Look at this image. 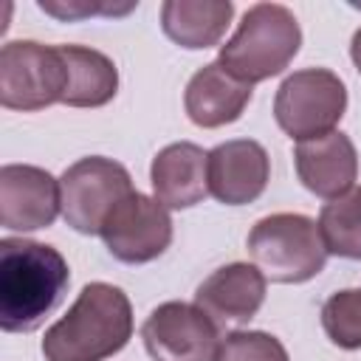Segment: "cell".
<instances>
[{"instance_id":"cell-1","label":"cell","mask_w":361,"mask_h":361,"mask_svg":"<svg viewBox=\"0 0 361 361\" xmlns=\"http://www.w3.org/2000/svg\"><path fill=\"white\" fill-rule=\"evenodd\" d=\"M71 282L65 257L25 237L0 240V327L31 333L62 302Z\"/></svg>"},{"instance_id":"cell-2","label":"cell","mask_w":361,"mask_h":361,"mask_svg":"<svg viewBox=\"0 0 361 361\" xmlns=\"http://www.w3.org/2000/svg\"><path fill=\"white\" fill-rule=\"evenodd\" d=\"M133 336V307L121 288L90 282L68 313L45 330V361H104L124 350Z\"/></svg>"},{"instance_id":"cell-3","label":"cell","mask_w":361,"mask_h":361,"mask_svg":"<svg viewBox=\"0 0 361 361\" xmlns=\"http://www.w3.org/2000/svg\"><path fill=\"white\" fill-rule=\"evenodd\" d=\"M302 45V28L290 8L279 3L251 6L237 31L220 45L217 62L240 82L254 85L282 73Z\"/></svg>"},{"instance_id":"cell-4","label":"cell","mask_w":361,"mask_h":361,"mask_svg":"<svg viewBox=\"0 0 361 361\" xmlns=\"http://www.w3.org/2000/svg\"><path fill=\"white\" fill-rule=\"evenodd\" d=\"M248 254L265 279L282 285L313 279L327 259L319 223L293 212H279L257 220L248 234Z\"/></svg>"},{"instance_id":"cell-5","label":"cell","mask_w":361,"mask_h":361,"mask_svg":"<svg viewBox=\"0 0 361 361\" xmlns=\"http://www.w3.org/2000/svg\"><path fill=\"white\" fill-rule=\"evenodd\" d=\"M68 65L59 45L14 39L0 48V104L8 110H45L65 99Z\"/></svg>"},{"instance_id":"cell-6","label":"cell","mask_w":361,"mask_h":361,"mask_svg":"<svg viewBox=\"0 0 361 361\" xmlns=\"http://www.w3.org/2000/svg\"><path fill=\"white\" fill-rule=\"evenodd\" d=\"M347 110V87L327 68L290 73L274 99V118L296 141L322 138L336 130Z\"/></svg>"},{"instance_id":"cell-7","label":"cell","mask_w":361,"mask_h":361,"mask_svg":"<svg viewBox=\"0 0 361 361\" xmlns=\"http://www.w3.org/2000/svg\"><path fill=\"white\" fill-rule=\"evenodd\" d=\"M133 192L130 172L118 161L102 155L79 158L59 178L62 217L79 234H102L113 209Z\"/></svg>"},{"instance_id":"cell-8","label":"cell","mask_w":361,"mask_h":361,"mask_svg":"<svg viewBox=\"0 0 361 361\" xmlns=\"http://www.w3.org/2000/svg\"><path fill=\"white\" fill-rule=\"evenodd\" d=\"M141 338L152 361H214L220 327L197 305L164 302L147 316Z\"/></svg>"},{"instance_id":"cell-9","label":"cell","mask_w":361,"mask_h":361,"mask_svg":"<svg viewBox=\"0 0 361 361\" xmlns=\"http://www.w3.org/2000/svg\"><path fill=\"white\" fill-rule=\"evenodd\" d=\"M102 240L116 259L127 265H144L169 248L172 217L155 197L133 192L113 209V214L102 226Z\"/></svg>"},{"instance_id":"cell-10","label":"cell","mask_w":361,"mask_h":361,"mask_svg":"<svg viewBox=\"0 0 361 361\" xmlns=\"http://www.w3.org/2000/svg\"><path fill=\"white\" fill-rule=\"evenodd\" d=\"M62 209L59 180L31 164L0 169V226L8 231H37L56 220Z\"/></svg>"},{"instance_id":"cell-11","label":"cell","mask_w":361,"mask_h":361,"mask_svg":"<svg viewBox=\"0 0 361 361\" xmlns=\"http://www.w3.org/2000/svg\"><path fill=\"white\" fill-rule=\"evenodd\" d=\"M265 302V276L257 265L231 262L212 271L195 290V305L220 327L248 324Z\"/></svg>"},{"instance_id":"cell-12","label":"cell","mask_w":361,"mask_h":361,"mask_svg":"<svg viewBox=\"0 0 361 361\" xmlns=\"http://www.w3.org/2000/svg\"><path fill=\"white\" fill-rule=\"evenodd\" d=\"M271 178V161L259 141L234 138L209 152V195L226 206L254 203Z\"/></svg>"},{"instance_id":"cell-13","label":"cell","mask_w":361,"mask_h":361,"mask_svg":"<svg viewBox=\"0 0 361 361\" xmlns=\"http://www.w3.org/2000/svg\"><path fill=\"white\" fill-rule=\"evenodd\" d=\"M296 175L307 192L324 200H336L353 189L358 178V152L350 135L333 130L322 138L299 141L293 149Z\"/></svg>"},{"instance_id":"cell-14","label":"cell","mask_w":361,"mask_h":361,"mask_svg":"<svg viewBox=\"0 0 361 361\" xmlns=\"http://www.w3.org/2000/svg\"><path fill=\"white\" fill-rule=\"evenodd\" d=\"M149 180L166 209H192L209 195V152L192 141L169 144L152 158Z\"/></svg>"},{"instance_id":"cell-15","label":"cell","mask_w":361,"mask_h":361,"mask_svg":"<svg viewBox=\"0 0 361 361\" xmlns=\"http://www.w3.org/2000/svg\"><path fill=\"white\" fill-rule=\"evenodd\" d=\"M251 93H254L251 85L234 79L220 62H209L189 79L183 93V107L197 127L214 130L237 121L245 104L251 102Z\"/></svg>"},{"instance_id":"cell-16","label":"cell","mask_w":361,"mask_h":361,"mask_svg":"<svg viewBox=\"0 0 361 361\" xmlns=\"http://www.w3.org/2000/svg\"><path fill=\"white\" fill-rule=\"evenodd\" d=\"M234 17L231 0H166L161 6L164 34L189 51L212 48L223 39Z\"/></svg>"},{"instance_id":"cell-17","label":"cell","mask_w":361,"mask_h":361,"mask_svg":"<svg viewBox=\"0 0 361 361\" xmlns=\"http://www.w3.org/2000/svg\"><path fill=\"white\" fill-rule=\"evenodd\" d=\"M68 65V107H102L118 90V71L110 56L87 45H59Z\"/></svg>"},{"instance_id":"cell-18","label":"cell","mask_w":361,"mask_h":361,"mask_svg":"<svg viewBox=\"0 0 361 361\" xmlns=\"http://www.w3.org/2000/svg\"><path fill=\"white\" fill-rule=\"evenodd\" d=\"M319 234L327 254L361 259V186L327 200L319 214Z\"/></svg>"},{"instance_id":"cell-19","label":"cell","mask_w":361,"mask_h":361,"mask_svg":"<svg viewBox=\"0 0 361 361\" xmlns=\"http://www.w3.org/2000/svg\"><path fill=\"white\" fill-rule=\"evenodd\" d=\"M322 327L341 350H361V290H336L322 305Z\"/></svg>"},{"instance_id":"cell-20","label":"cell","mask_w":361,"mask_h":361,"mask_svg":"<svg viewBox=\"0 0 361 361\" xmlns=\"http://www.w3.org/2000/svg\"><path fill=\"white\" fill-rule=\"evenodd\" d=\"M214 361H288V350L271 333L234 330L220 341Z\"/></svg>"},{"instance_id":"cell-21","label":"cell","mask_w":361,"mask_h":361,"mask_svg":"<svg viewBox=\"0 0 361 361\" xmlns=\"http://www.w3.org/2000/svg\"><path fill=\"white\" fill-rule=\"evenodd\" d=\"M39 8L45 11V14H54V17H59V20H76V17H87V14H124V11H130L133 6H124V8H113V6H87V3H39Z\"/></svg>"},{"instance_id":"cell-22","label":"cell","mask_w":361,"mask_h":361,"mask_svg":"<svg viewBox=\"0 0 361 361\" xmlns=\"http://www.w3.org/2000/svg\"><path fill=\"white\" fill-rule=\"evenodd\" d=\"M350 56H353V62H355V68H358V73H361V28L353 34V42H350Z\"/></svg>"}]
</instances>
